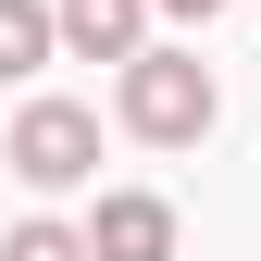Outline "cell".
Listing matches in <instances>:
<instances>
[{
  "mask_svg": "<svg viewBox=\"0 0 261 261\" xmlns=\"http://www.w3.org/2000/svg\"><path fill=\"white\" fill-rule=\"evenodd\" d=\"M0 162L38 187V199H62V187L100 174V112H87V100H25V112H13V137H0Z\"/></svg>",
  "mask_w": 261,
  "mask_h": 261,
  "instance_id": "7a4b0ae2",
  "label": "cell"
},
{
  "mask_svg": "<svg viewBox=\"0 0 261 261\" xmlns=\"http://www.w3.org/2000/svg\"><path fill=\"white\" fill-rule=\"evenodd\" d=\"M112 112H124V137H149V149H199L212 137V112H224V87H212V62H187V50H124V87H112Z\"/></svg>",
  "mask_w": 261,
  "mask_h": 261,
  "instance_id": "6da1fadb",
  "label": "cell"
},
{
  "mask_svg": "<svg viewBox=\"0 0 261 261\" xmlns=\"http://www.w3.org/2000/svg\"><path fill=\"white\" fill-rule=\"evenodd\" d=\"M162 13H187V25H212V13H224V0H162Z\"/></svg>",
  "mask_w": 261,
  "mask_h": 261,
  "instance_id": "52a82bcc",
  "label": "cell"
},
{
  "mask_svg": "<svg viewBox=\"0 0 261 261\" xmlns=\"http://www.w3.org/2000/svg\"><path fill=\"white\" fill-rule=\"evenodd\" d=\"M0 261H87V237H75V224H13V237H0Z\"/></svg>",
  "mask_w": 261,
  "mask_h": 261,
  "instance_id": "8992f818",
  "label": "cell"
},
{
  "mask_svg": "<svg viewBox=\"0 0 261 261\" xmlns=\"http://www.w3.org/2000/svg\"><path fill=\"white\" fill-rule=\"evenodd\" d=\"M50 50H62V38H50V0H0V87H25Z\"/></svg>",
  "mask_w": 261,
  "mask_h": 261,
  "instance_id": "5b68a950",
  "label": "cell"
},
{
  "mask_svg": "<svg viewBox=\"0 0 261 261\" xmlns=\"http://www.w3.org/2000/svg\"><path fill=\"white\" fill-rule=\"evenodd\" d=\"M87 261H174V199H149V187H112L100 212L75 224Z\"/></svg>",
  "mask_w": 261,
  "mask_h": 261,
  "instance_id": "3957f363",
  "label": "cell"
},
{
  "mask_svg": "<svg viewBox=\"0 0 261 261\" xmlns=\"http://www.w3.org/2000/svg\"><path fill=\"white\" fill-rule=\"evenodd\" d=\"M50 38L75 50V62H124L149 38V0H50Z\"/></svg>",
  "mask_w": 261,
  "mask_h": 261,
  "instance_id": "277c9868",
  "label": "cell"
}]
</instances>
